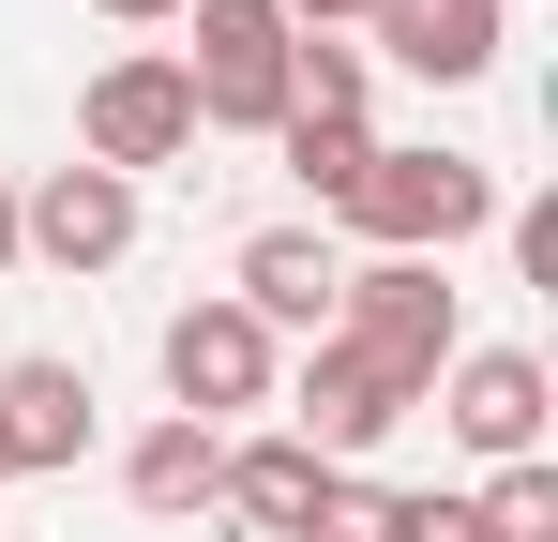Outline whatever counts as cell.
I'll return each mask as SVG.
<instances>
[{
  "mask_svg": "<svg viewBox=\"0 0 558 542\" xmlns=\"http://www.w3.org/2000/svg\"><path fill=\"white\" fill-rule=\"evenodd\" d=\"M272 15H287V30H302V46H332V30H363L377 0H272Z\"/></svg>",
  "mask_w": 558,
  "mask_h": 542,
  "instance_id": "18",
  "label": "cell"
},
{
  "mask_svg": "<svg viewBox=\"0 0 558 542\" xmlns=\"http://www.w3.org/2000/svg\"><path fill=\"white\" fill-rule=\"evenodd\" d=\"M0 271H15V181H0Z\"/></svg>",
  "mask_w": 558,
  "mask_h": 542,
  "instance_id": "20",
  "label": "cell"
},
{
  "mask_svg": "<svg viewBox=\"0 0 558 542\" xmlns=\"http://www.w3.org/2000/svg\"><path fill=\"white\" fill-rule=\"evenodd\" d=\"M92 15H121V30H151V15H182V0H92Z\"/></svg>",
  "mask_w": 558,
  "mask_h": 542,
  "instance_id": "19",
  "label": "cell"
},
{
  "mask_svg": "<svg viewBox=\"0 0 558 542\" xmlns=\"http://www.w3.org/2000/svg\"><path fill=\"white\" fill-rule=\"evenodd\" d=\"M423 407H438L483 467H544V407H558V392H544V361H529V347H453Z\"/></svg>",
  "mask_w": 558,
  "mask_h": 542,
  "instance_id": "6",
  "label": "cell"
},
{
  "mask_svg": "<svg viewBox=\"0 0 558 542\" xmlns=\"http://www.w3.org/2000/svg\"><path fill=\"white\" fill-rule=\"evenodd\" d=\"M468 542H558V467H483Z\"/></svg>",
  "mask_w": 558,
  "mask_h": 542,
  "instance_id": "14",
  "label": "cell"
},
{
  "mask_svg": "<svg viewBox=\"0 0 558 542\" xmlns=\"http://www.w3.org/2000/svg\"><path fill=\"white\" fill-rule=\"evenodd\" d=\"M302 542H392V482L332 467V482H317V513H302Z\"/></svg>",
  "mask_w": 558,
  "mask_h": 542,
  "instance_id": "17",
  "label": "cell"
},
{
  "mask_svg": "<svg viewBox=\"0 0 558 542\" xmlns=\"http://www.w3.org/2000/svg\"><path fill=\"white\" fill-rule=\"evenodd\" d=\"M332 226H363L377 257H453V242L498 226V167H468V151H363Z\"/></svg>",
  "mask_w": 558,
  "mask_h": 542,
  "instance_id": "1",
  "label": "cell"
},
{
  "mask_svg": "<svg viewBox=\"0 0 558 542\" xmlns=\"http://www.w3.org/2000/svg\"><path fill=\"white\" fill-rule=\"evenodd\" d=\"M196 15V46H167L182 61V90H196V136H272L287 121V30L272 0H182Z\"/></svg>",
  "mask_w": 558,
  "mask_h": 542,
  "instance_id": "2",
  "label": "cell"
},
{
  "mask_svg": "<svg viewBox=\"0 0 558 542\" xmlns=\"http://www.w3.org/2000/svg\"><path fill=\"white\" fill-rule=\"evenodd\" d=\"M363 90H377L363 46H287V121H363Z\"/></svg>",
  "mask_w": 558,
  "mask_h": 542,
  "instance_id": "15",
  "label": "cell"
},
{
  "mask_svg": "<svg viewBox=\"0 0 558 542\" xmlns=\"http://www.w3.org/2000/svg\"><path fill=\"white\" fill-rule=\"evenodd\" d=\"M15 257H46V271H121V257H136V181L46 167L31 196H15Z\"/></svg>",
  "mask_w": 558,
  "mask_h": 542,
  "instance_id": "8",
  "label": "cell"
},
{
  "mask_svg": "<svg viewBox=\"0 0 558 542\" xmlns=\"http://www.w3.org/2000/svg\"><path fill=\"white\" fill-rule=\"evenodd\" d=\"M211 482H227V438H211V422H182V407H167L151 438L121 452V497H136L151 528H182V513H211Z\"/></svg>",
  "mask_w": 558,
  "mask_h": 542,
  "instance_id": "13",
  "label": "cell"
},
{
  "mask_svg": "<svg viewBox=\"0 0 558 542\" xmlns=\"http://www.w3.org/2000/svg\"><path fill=\"white\" fill-rule=\"evenodd\" d=\"M182 151H196V90H182V61H167V46H121V61L76 90V167L151 181V167H182Z\"/></svg>",
  "mask_w": 558,
  "mask_h": 542,
  "instance_id": "4",
  "label": "cell"
},
{
  "mask_svg": "<svg viewBox=\"0 0 558 542\" xmlns=\"http://www.w3.org/2000/svg\"><path fill=\"white\" fill-rule=\"evenodd\" d=\"M287 407H302L287 438L317 452V467H363V452L392 438V422H408L423 392H408V377H377L363 347H332V332H317V347H302V377H287Z\"/></svg>",
  "mask_w": 558,
  "mask_h": 542,
  "instance_id": "7",
  "label": "cell"
},
{
  "mask_svg": "<svg viewBox=\"0 0 558 542\" xmlns=\"http://www.w3.org/2000/svg\"><path fill=\"white\" fill-rule=\"evenodd\" d=\"M272 392H287V347L227 301V286L167 317V407H182V422H211V438H227V422H242V407H272Z\"/></svg>",
  "mask_w": 558,
  "mask_h": 542,
  "instance_id": "5",
  "label": "cell"
},
{
  "mask_svg": "<svg viewBox=\"0 0 558 542\" xmlns=\"http://www.w3.org/2000/svg\"><path fill=\"white\" fill-rule=\"evenodd\" d=\"M377 30V61H408V76H438V90H468V76H498V0H377L363 15Z\"/></svg>",
  "mask_w": 558,
  "mask_h": 542,
  "instance_id": "11",
  "label": "cell"
},
{
  "mask_svg": "<svg viewBox=\"0 0 558 542\" xmlns=\"http://www.w3.org/2000/svg\"><path fill=\"white\" fill-rule=\"evenodd\" d=\"M92 452V377L76 361H0V482H46Z\"/></svg>",
  "mask_w": 558,
  "mask_h": 542,
  "instance_id": "10",
  "label": "cell"
},
{
  "mask_svg": "<svg viewBox=\"0 0 558 542\" xmlns=\"http://www.w3.org/2000/svg\"><path fill=\"white\" fill-rule=\"evenodd\" d=\"M317 482H332V467H317L302 438H227V482H211V513H227V528H257V542H302Z\"/></svg>",
  "mask_w": 558,
  "mask_h": 542,
  "instance_id": "12",
  "label": "cell"
},
{
  "mask_svg": "<svg viewBox=\"0 0 558 542\" xmlns=\"http://www.w3.org/2000/svg\"><path fill=\"white\" fill-rule=\"evenodd\" d=\"M272 151H287V167H302V196L332 211V196L363 181V151H377V136H363V121H272Z\"/></svg>",
  "mask_w": 558,
  "mask_h": 542,
  "instance_id": "16",
  "label": "cell"
},
{
  "mask_svg": "<svg viewBox=\"0 0 558 542\" xmlns=\"http://www.w3.org/2000/svg\"><path fill=\"white\" fill-rule=\"evenodd\" d=\"M332 286H348V242H332V226H257L242 271H227V301H242L272 347L287 332H332Z\"/></svg>",
  "mask_w": 558,
  "mask_h": 542,
  "instance_id": "9",
  "label": "cell"
},
{
  "mask_svg": "<svg viewBox=\"0 0 558 542\" xmlns=\"http://www.w3.org/2000/svg\"><path fill=\"white\" fill-rule=\"evenodd\" d=\"M332 347H363L377 377L438 392V361L468 347V317H453V286H438V257H363L348 286H332Z\"/></svg>",
  "mask_w": 558,
  "mask_h": 542,
  "instance_id": "3",
  "label": "cell"
}]
</instances>
